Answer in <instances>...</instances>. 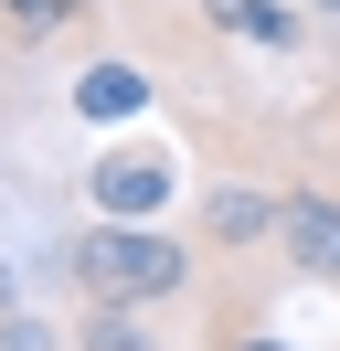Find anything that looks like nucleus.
<instances>
[{
	"mask_svg": "<svg viewBox=\"0 0 340 351\" xmlns=\"http://www.w3.org/2000/svg\"><path fill=\"white\" fill-rule=\"evenodd\" d=\"M64 277H75V298H96V308H181L191 287H202V245L160 234V223L96 213L75 245H64Z\"/></svg>",
	"mask_w": 340,
	"mask_h": 351,
	"instance_id": "f257e3e1",
	"label": "nucleus"
},
{
	"mask_svg": "<svg viewBox=\"0 0 340 351\" xmlns=\"http://www.w3.org/2000/svg\"><path fill=\"white\" fill-rule=\"evenodd\" d=\"M170 192H181V149L170 138H117V149L85 160V213H117V223H160Z\"/></svg>",
	"mask_w": 340,
	"mask_h": 351,
	"instance_id": "f03ea898",
	"label": "nucleus"
},
{
	"mask_svg": "<svg viewBox=\"0 0 340 351\" xmlns=\"http://www.w3.org/2000/svg\"><path fill=\"white\" fill-rule=\"evenodd\" d=\"M276 202H287V192H266V181H212V192H202V213H191V245H202V256L276 245Z\"/></svg>",
	"mask_w": 340,
	"mask_h": 351,
	"instance_id": "7ed1b4c3",
	"label": "nucleus"
},
{
	"mask_svg": "<svg viewBox=\"0 0 340 351\" xmlns=\"http://www.w3.org/2000/svg\"><path fill=\"white\" fill-rule=\"evenodd\" d=\"M276 245H287L298 277H319L340 298V192H319V181H298L287 202H276Z\"/></svg>",
	"mask_w": 340,
	"mask_h": 351,
	"instance_id": "20e7f679",
	"label": "nucleus"
},
{
	"mask_svg": "<svg viewBox=\"0 0 340 351\" xmlns=\"http://www.w3.org/2000/svg\"><path fill=\"white\" fill-rule=\"evenodd\" d=\"M191 22H202V43H255V53H298L308 43V22H298V0H191Z\"/></svg>",
	"mask_w": 340,
	"mask_h": 351,
	"instance_id": "39448f33",
	"label": "nucleus"
},
{
	"mask_svg": "<svg viewBox=\"0 0 340 351\" xmlns=\"http://www.w3.org/2000/svg\"><path fill=\"white\" fill-rule=\"evenodd\" d=\"M149 96H160V75H138L127 53H96V64L75 75V117H96V128H117V117H138Z\"/></svg>",
	"mask_w": 340,
	"mask_h": 351,
	"instance_id": "423d86ee",
	"label": "nucleus"
},
{
	"mask_svg": "<svg viewBox=\"0 0 340 351\" xmlns=\"http://www.w3.org/2000/svg\"><path fill=\"white\" fill-rule=\"evenodd\" d=\"M149 319H160V308H96V298H85V319L64 330V351H160Z\"/></svg>",
	"mask_w": 340,
	"mask_h": 351,
	"instance_id": "0eeeda50",
	"label": "nucleus"
},
{
	"mask_svg": "<svg viewBox=\"0 0 340 351\" xmlns=\"http://www.w3.org/2000/svg\"><path fill=\"white\" fill-rule=\"evenodd\" d=\"M106 0H0V32L11 43H53V32H85Z\"/></svg>",
	"mask_w": 340,
	"mask_h": 351,
	"instance_id": "6e6552de",
	"label": "nucleus"
},
{
	"mask_svg": "<svg viewBox=\"0 0 340 351\" xmlns=\"http://www.w3.org/2000/svg\"><path fill=\"white\" fill-rule=\"evenodd\" d=\"M234 351H298V341H276V330H245V341H234Z\"/></svg>",
	"mask_w": 340,
	"mask_h": 351,
	"instance_id": "1a4fd4ad",
	"label": "nucleus"
}]
</instances>
